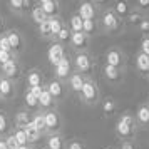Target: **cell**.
<instances>
[{"label":"cell","instance_id":"cell-1","mask_svg":"<svg viewBox=\"0 0 149 149\" xmlns=\"http://www.w3.org/2000/svg\"><path fill=\"white\" fill-rule=\"evenodd\" d=\"M137 122H136V117L132 112H122L117 121L114 124V132H116V137L121 141H136V136H137Z\"/></svg>","mask_w":149,"mask_h":149},{"label":"cell","instance_id":"cell-2","mask_svg":"<svg viewBox=\"0 0 149 149\" xmlns=\"http://www.w3.org/2000/svg\"><path fill=\"white\" fill-rule=\"evenodd\" d=\"M79 99L84 106H89V107H94V106H99L101 102V89H99V84L94 77H86L84 81V87H82L81 94H79Z\"/></svg>","mask_w":149,"mask_h":149},{"label":"cell","instance_id":"cell-3","mask_svg":"<svg viewBox=\"0 0 149 149\" xmlns=\"http://www.w3.org/2000/svg\"><path fill=\"white\" fill-rule=\"evenodd\" d=\"M97 20H99V29H101L102 34H116V32L122 30V27H124L122 19H119V17L111 10V7L102 8Z\"/></svg>","mask_w":149,"mask_h":149},{"label":"cell","instance_id":"cell-4","mask_svg":"<svg viewBox=\"0 0 149 149\" xmlns=\"http://www.w3.org/2000/svg\"><path fill=\"white\" fill-rule=\"evenodd\" d=\"M72 67L75 72H79L84 77H92V70H94V61L89 52H75L74 59H72Z\"/></svg>","mask_w":149,"mask_h":149},{"label":"cell","instance_id":"cell-5","mask_svg":"<svg viewBox=\"0 0 149 149\" xmlns=\"http://www.w3.org/2000/svg\"><path fill=\"white\" fill-rule=\"evenodd\" d=\"M44 119H45V136L49 134H59L64 126V117L55 107L44 111Z\"/></svg>","mask_w":149,"mask_h":149},{"label":"cell","instance_id":"cell-6","mask_svg":"<svg viewBox=\"0 0 149 149\" xmlns=\"http://www.w3.org/2000/svg\"><path fill=\"white\" fill-rule=\"evenodd\" d=\"M104 61H106L107 65H112V67H116V69L126 70V65H127V55H126V52H124L121 47L112 45V47H109L107 50H106Z\"/></svg>","mask_w":149,"mask_h":149},{"label":"cell","instance_id":"cell-7","mask_svg":"<svg viewBox=\"0 0 149 149\" xmlns=\"http://www.w3.org/2000/svg\"><path fill=\"white\" fill-rule=\"evenodd\" d=\"M101 14V8L95 5L92 0H81L77 7V15L82 20H97Z\"/></svg>","mask_w":149,"mask_h":149},{"label":"cell","instance_id":"cell-8","mask_svg":"<svg viewBox=\"0 0 149 149\" xmlns=\"http://www.w3.org/2000/svg\"><path fill=\"white\" fill-rule=\"evenodd\" d=\"M91 37L86 35L84 32H74V34H70V39H69V47L72 52H87L89 47H91Z\"/></svg>","mask_w":149,"mask_h":149},{"label":"cell","instance_id":"cell-9","mask_svg":"<svg viewBox=\"0 0 149 149\" xmlns=\"http://www.w3.org/2000/svg\"><path fill=\"white\" fill-rule=\"evenodd\" d=\"M45 91H47L50 97L54 99V102H61L65 99L67 95V87H65V82L59 81V79H50V81L45 84Z\"/></svg>","mask_w":149,"mask_h":149},{"label":"cell","instance_id":"cell-10","mask_svg":"<svg viewBox=\"0 0 149 149\" xmlns=\"http://www.w3.org/2000/svg\"><path fill=\"white\" fill-rule=\"evenodd\" d=\"M5 37H7L8 44H10V50H12V54L19 57L20 52L24 50V47H25V39H24V35H22L19 30L12 29V30H7V32H5Z\"/></svg>","mask_w":149,"mask_h":149},{"label":"cell","instance_id":"cell-11","mask_svg":"<svg viewBox=\"0 0 149 149\" xmlns=\"http://www.w3.org/2000/svg\"><path fill=\"white\" fill-rule=\"evenodd\" d=\"M102 77H104L109 84L117 86V84H122V82H124L126 70H122V69H116V67H112V65L104 64V65H102Z\"/></svg>","mask_w":149,"mask_h":149},{"label":"cell","instance_id":"cell-12","mask_svg":"<svg viewBox=\"0 0 149 149\" xmlns=\"http://www.w3.org/2000/svg\"><path fill=\"white\" fill-rule=\"evenodd\" d=\"M72 72H74L72 61H70V57L65 55V57L54 67V79H59V81H62V82H67V79L70 77Z\"/></svg>","mask_w":149,"mask_h":149},{"label":"cell","instance_id":"cell-13","mask_svg":"<svg viewBox=\"0 0 149 149\" xmlns=\"http://www.w3.org/2000/svg\"><path fill=\"white\" fill-rule=\"evenodd\" d=\"M22 67H20V61L19 57H14L12 61H8L7 64L0 65V74L7 79H12V81H17V77L20 75Z\"/></svg>","mask_w":149,"mask_h":149},{"label":"cell","instance_id":"cell-14","mask_svg":"<svg viewBox=\"0 0 149 149\" xmlns=\"http://www.w3.org/2000/svg\"><path fill=\"white\" fill-rule=\"evenodd\" d=\"M65 57V45H62L59 42H52L47 49V61L50 65H57L59 62Z\"/></svg>","mask_w":149,"mask_h":149},{"label":"cell","instance_id":"cell-15","mask_svg":"<svg viewBox=\"0 0 149 149\" xmlns=\"http://www.w3.org/2000/svg\"><path fill=\"white\" fill-rule=\"evenodd\" d=\"M132 8L134 7H132V3H131L129 0H112V3H111V10H112L119 19H122V22H124V19L132 12Z\"/></svg>","mask_w":149,"mask_h":149},{"label":"cell","instance_id":"cell-16","mask_svg":"<svg viewBox=\"0 0 149 149\" xmlns=\"http://www.w3.org/2000/svg\"><path fill=\"white\" fill-rule=\"evenodd\" d=\"M15 89H17L15 81L7 79V77L2 75V79H0V99H3V101L12 99L15 95Z\"/></svg>","mask_w":149,"mask_h":149},{"label":"cell","instance_id":"cell-17","mask_svg":"<svg viewBox=\"0 0 149 149\" xmlns=\"http://www.w3.org/2000/svg\"><path fill=\"white\" fill-rule=\"evenodd\" d=\"M84 81H86V77L74 70V72L70 74V77L67 79V82H65V84L69 86V91H70L72 94L79 95V94H81V91H82V87H84Z\"/></svg>","mask_w":149,"mask_h":149},{"label":"cell","instance_id":"cell-18","mask_svg":"<svg viewBox=\"0 0 149 149\" xmlns=\"http://www.w3.org/2000/svg\"><path fill=\"white\" fill-rule=\"evenodd\" d=\"M45 149H67V141L62 132L45 136Z\"/></svg>","mask_w":149,"mask_h":149},{"label":"cell","instance_id":"cell-19","mask_svg":"<svg viewBox=\"0 0 149 149\" xmlns=\"http://www.w3.org/2000/svg\"><path fill=\"white\" fill-rule=\"evenodd\" d=\"M136 122L139 127H149V106L146 102H141L136 109Z\"/></svg>","mask_w":149,"mask_h":149},{"label":"cell","instance_id":"cell-20","mask_svg":"<svg viewBox=\"0 0 149 149\" xmlns=\"http://www.w3.org/2000/svg\"><path fill=\"white\" fill-rule=\"evenodd\" d=\"M25 82L29 87H35V86H44V74L40 69H30L25 75Z\"/></svg>","mask_w":149,"mask_h":149},{"label":"cell","instance_id":"cell-21","mask_svg":"<svg viewBox=\"0 0 149 149\" xmlns=\"http://www.w3.org/2000/svg\"><path fill=\"white\" fill-rule=\"evenodd\" d=\"M136 69L142 75L149 74V55H146L141 50H137V54H136Z\"/></svg>","mask_w":149,"mask_h":149},{"label":"cell","instance_id":"cell-22","mask_svg":"<svg viewBox=\"0 0 149 149\" xmlns=\"http://www.w3.org/2000/svg\"><path fill=\"white\" fill-rule=\"evenodd\" d=\"M116 111H117V102L116 99L112 97H106V99H102L101 102V112L104 117H112L116 114Z\"/></svg>","mask_w":149,"mask_h":149},{"label":"cell","instance_id":"cell-23","mask_svg":"<svg viewBox=\"0 0 149 149\" xmlns=\"http://www.w3.org/2000/svg\"><path fill=\"white\" fill-rule=\"evenodd\" d=\"M32 119V114L29 112V109H20L19 112H15V117H14V126L19 129H24L27 126L29 122Z\"/></svg>","mask_w":149,"mask_h":149},{"label":"cell","instance_id":"cell-24","mask_svg":"<svg viewBox=\"0 0 149 149\" xmlns=\"http://www.w3.org/2000/svg\"><path fill=\"white\" fill-rule=\"evenodd\" d=\"M42 10H44V14L47 15V19L50 17H55V15H61V2L59 0H50V2H45V3H42L40 5Z\"/></svg>","mask_w":149,"mask_h":149},{"label":"cell","instance_id":"cell-25","mask_svg":"<svg viewBox=\"0 0 149 149\" xmlns=\"http://www.w3.org/2000/svg\"><path fill=\"white\" fill-rule=\"evenodd\" d=\"M24 131H25V134H27L29 146H32V144H37V142L40 141L42 137H44V134H40V132L37 131V127H35L34 124H32V121H30L27 126L24 127Z\"/></svg>","mask_w":149,"mask_h":149},{"label":"cell","instance_id":"cell-26","mask_svg":"<svg viewBox=\"0 0 149 149\" xmlns=\"http://www.w3.org/2000/svg\"><path fill=\"white\" fill-rule=\"evenodd\" d=\"M82 32L86 35H89L91 39L94 35L101 34V29H99V20H84L82 22Z\"/></svg>","mask_w":149,"mask_h":149},{"label":"cell","instance_id":"cell-27","mask_svg":"<svg viewBox=\"0 0 149 149\" xmlns=\"http://www.w3.org/2000/svg\"><path fill=\"white\" fill-rule=\"evenodd\" d=\"M49 25H50V34H52V42L57 37V34L62 30V27L65 25V22L62 20L61 15H55V17H50L49 19Z\"/></svg>","mask_w":149,"mask_h":149},{"label":"cell","instance_id":"cell-28","mask_svg":"<svg viewBox=\"0 0 149 149\" xmlns=\"http://www.w3.org/2000/svg\"><path fill=\"white\" fill-rule=\"evenodd\" d=\"M29 15H30V19H32V22H34L35 25H39V24H42L44 20H47V15L44 14V10H42V7L39 5V3L32 5Z\"/></svg>","mask_w":149,"mask_h":149},{"label":"cell","instance_id":"cell-29","mask_svg":"<svg viewBox=\"0 0 149 149\" xmlns=\"http://www.w3.org/2000/svg\"><path fill=\"white\" fill-rule=\"evenodd\" d=\"M32 124H34L37 131L40 132V134L45 136V119H44V111H35L34 114H32Z\"/></svg>","mask_w":149,"mask_h":149},{"label":"cell","instance_id":"cell-30","mask_svg":"<svg viewBox=\"0 0 149 149\" xmlns=\"http://www.w3.org/2000/svg\"><path fill=\"white\" fill-rule=\"evenodd\" d=\"M54 106H55L54 99H52L50 94L44 89V92L39 95V111H47V109H52Z\"/></svg>","mask_w":149,"mask_h":149},{"label":"cell","instance_id":"cell-31","mask_svg":"<svg viewBox=\"0 0 149 149\" xmlns=\"http://www.w3.org/2000/svg\"><path fill=\"white\" fill-rule=\"evenodd\" d=\"M82 19L77 15V12H74V14L69 17V24H65L69 27V30H70V34H74V32H82Z\"/></svg>","mask_w":149,"mask_h":149},{"label":"cell","instance_id":"cell-32","mask_svg":"<svg viewBox=\"0 0 149 149\" xmlns=\"http://www.w3.org/2000/svg\"><path fill=\"white\" fill-rule=\"evenodd\" d=\"M144 17H146L144 14H141L139 10L132 8V12H131V14H129L127 17L124 19V24H126V25H132V27H137V25L141 24V20L144 19Z\"/></svg>","mask_w":149,"mask_h":149},{"label":"cell","instance_id":"cell-33","mask_svg":"<svg viewBox=\"0 0 149 149\" xmlns=\"http://www.w3.org/2000/svg\"><path fill=\"white\" fill-rule=\"evenodd\" d=\"M12 134H14L15 141H17V144H19V148H22V146H29V139H27V134H25V131H24V129L14 127ZM29 148H30V146H29Z\"/></svg>","mask_w":149,"mask_h":149},{"label":"cell","instance_id":"cell-34","mask_svg":"<svg viewBox=\"0 0 149 149\" xmlns=\"http://www.w3.org/2000/svg\"><path fill=\"white\" fill-rule=\"evenodd\" d=\"M37 32L40 35L42 39H45V40H52V34H50V25H49V19L47 20H44L42 24L37 25Z\"/></svg>","mask_w":149,"mask_h":149},{"label":"cell","instance_id":"cell-35","mask_svg":"<svg viewBox=\"0 0 149 149\" xmlns=\"http://www.w3.org/2000/svg\"><path fill=\"white\" fill-rule=\"evenodd\" d=\"M8 10L15 15H24V0H7Z\"/></svg>","mask_w":149,"mask_h":149},{"label":"cell","instance_id":"cell-36","mask_svg":"<svg viewBox=\"0 0 149 149\" xmlns=\"http://www.w3.org/2000/svg\"><path fill=\"white\" fill-rule=\"evenodd\" d=\"M69 39H70V30H69L67 25H64V27H62V30L57 34V37L54 39V42H59V44H62V45H67Z\"/></svg>","mask_w":149,"mask_h":149},{"label":"cell","instance_id":"cell-37","mask_svg":"<svg viewBox=\"0 0 149 149\" xmlns=\"http://www.w3.org/2000/svg\"><path fill=\"white\" fill-rule=\"evenodd\" d=\"M24 101H25V106H27V109H37V111H39V99H37V97H35L32 92L25 91Z\"/></svg>","mask_w":149,"mask_h":149},{"label":"cell","instance_id":"cell-38","mask_svg":"<svg viewBox=\"0 0 149 149\" xmlns=\"http://www.w3.org/2000/svg\"><path fill=\"white\" fill-rule=\"evenodd\" d=\"M8 134V117L5 112L0 111V137H5Z\"/></svg>","mask_w":149,"mask_h":149},{"label":"cell","instance_id":"cell-39","mask_svg":"<svg viewBox=\"0 0 149 149\" xmlns=\"http://www.w3.org/2000/svg\"><path fill=\"white\" fill-rule=\"evenodd\" d=\"M132 7H134L136 10H139L141 14L149 15V0H134Z\"/></svg>","mask_w":149,"mask_h":149},{"label":"cell","instance_id":"cell-40","mask_svg":"<svg viewBox=\"0 0 149 149\" xmlns=\"http://www.w3.org/2000/svg\"><path fill=\"white\" fill-rule=\"evenodd\" d=\"M137 30L142 37H149V15H146L141 20V24L137 25Z\"/></svg>","mask_w":149,"mask_h":149},{"label":"cell","instance_id":"cell-41","mask_svg":"<svg viewBox=\"0 0 149 149\" xmlns=\"http://www.w3.org/2000/svg\"><path fill=\"white\" fill-rule=\"evenodd\" d=\"M3 139H5V142H7L8 149H19V144H17V141H15V137H14V134H12V132H8Z\"/></svg>","mask_w":149,"mask_h":149},{"label":"cell","instance_id":"cell-42","mask_svg":"<svg viewBox=\"0 0 149 149\" xmlns=\"http://www.w3.org/2000/svg\"><path fill=\"white\" fill-rule=\"evenodd\" d=\"M14 57H17V55H14L12 52H5V50H0V65L7 64V62H8V61H12Z\"/></svg>","mask_w":149,"mask_h":149},{"label":"cell","instance_id":"cell-43","mask_svg":"<svg viewBox=\"0 0 149 149\" xmlns=\"http://www.w3.org/2000/svg\"><path fill=\"white\" fill-rule=\"evenodd\" d=\"M67 149H87L86 148V144L79 139H72V141L67 142Z\"/></svg>","mask_w":149,"mask_h":149},{"label":"cell","instance_id":"cell-44","mask_svg":"<svg viewBox=\"0 0 149 149\" xmlns=\"http://www.w3.org/2000/svg\"><path fill=\"white\" fill-rule=\"evenodd\" d=\"M139 50L149 55V37H141V44H139Z\"/></svg>","mask_w":149,"mask_h":149},{"label":"cell","instance_id":"cell-45","mask_svg":"<svg viewBox=\"0 0 149 149\" xmlns=\"http://www.w3.org/2000/svg\"><path fill=\"white\" fill-rule=\"evenodd\" d=\"M0 49H2V50H5V52H12V50H10V44H8L5 34L0 35Z\"/></svg>","mask_w":149,"mask_h":149},{"label":"cell","instance_id":"cell-46","mask_svg":"<svg viewBox=\"0 0 149 149\" xmlns=\"http://www.w3.org/2000/svg\"><path fill=\"white\" fill-rule=\"evenodd\" d=\"M119 149H137V144H136V141H121Z\"/></svg>","mask_w":149,"mask_h":149},{"label":"cell","instance_id":"cell-47","mask_svg":"<svg viewBox=\"0 0 149 149\" xmlns=\"http://www.w3.org/2000/svg\"><path fill=\"white\" fill-rule=\"evenodd\" d=\"M44 89H45V84H44V86H35V87H29L27 91H29V92H32V94H34L35 97H37V99H39V95H40L42 92H44Z\"/></svg>","mask_w":149,"mask_h":149},{"label":"cell","instance_id":"cell-48","mask_svg":"<svg viewBox=\"0 0 149 149\" xmlns=\"http://www.w3.org/2000/svg\"><path fill=\"white\" fill-rule=\"evenodd\" d=\"M92 2H94V3L101 8V10H102V8L111 7V3H112V0H92Z\"/></svg>","mask_w":149,"mask_h":149},{"label":"cell","instance_id":"cell-49","mask_svg":"<svg viewBox=\"0 0 149 149\" xmlns=\"http://www.w3.org/2000/svg\"><path fill=\"white\" fill-rule=\"evenodd\" d=\"M32 8V0H24V15L29 14Z\"/></svg>","mask_w":149,"mask_h":149},{"label":"cell","instance_id":"cell-50","mask_svg":"<svg viewBox=\"0 0 149 149\" xmlns=\"http://www.w3.org/2000/svg\"><path fill=\"white\" fill-rule=\"evenodd\" d=\"M5 34V19L0 15V35Z\"/></svg>","mask_w":149,"mask_h":149},{"label":"cell","instance_id":"cell-51","mask_svg":"<svg viewBox=\"0 0 149 149\" xmlns=\"http://www.w3.org/2000/svg\"><path fill=\"white\" fill-rule=\"evenodd\" d=\"M0 149H8L7 142H5V139H3V137H0Z\"/></svg>","mask_w":149,"mask_h":149},{"label":"cell","instance_id":"cell-52","mask_svg":"<svg viewBox=\"0 0 149 149\" xmlns=\"http://www.w3.org/2000/svg\"><path fill=\"white\" fill-rule=\"evenodd\" d=\"M45 2H50V0H37V3H39V5H42V3H45Z\"/></svg>","mask_w":149,"mask_h":149},{"label":"cell","instance_id":"cell-53","mask_svg":"<svg viewBox=\"0 0 149 149\" xmlns=\"http://www.w3.org/2000/svg\"><path fill=\"white\" fill-rule=\"evenodd\" d=\"M19 149H30L29 146H22V148H19Z\"/></svg>","mask_w":149,"mask_h":149},{"label":"cell","instance_id":"cell-54","mask_svg":"<svg viewBox=\"0 0 149 149\" xmlns=\"http://www.w3.org/2000/svg\"><path fill=\"white\" fill-rule=\"evenodd\" d=\"M146 104H148V106H149V95H148V99H146Z\"/></svg>","mask_w":149,"mask_h":149},{"label":"cell","instance_id":"cell-55","mask_svg":"<svg viewBox=\"0 0 149 149\" xmlns=\"http://www.w3.org/2000/svg\"><path fill=\"white\" fill-rule=\"evenodd\" d=\"M146 79H148V81H149V74H148V75H146Z\"/></svg>","mask_w":149,"mask_h":149},{"label":"cell","instance_id":"cell-56","mask_svg":"<svg viewBox=\"0 0 149 149\" xmlns=\"http://www.w3.org/2000/svg\"><path fill=\"white\" fill-rule=\"evenodd\" d=\"M106 149H114V148H106Z\"/></svg>","mask_w":149,"mask_h":149},{"label":"cell","instance_id":"cell-57","mask_svg":"<svg viewBox=\"0 0 149 149\" xmlns=\"http://www.w3.org/2000/svg\"><path fill=\"white\" fill-rule=\"evenodd\" d=\"M0 79H2V74H0Z\"/></svg>","mask_w":149,"mask_h":149},{"label":"cell","instance_id":"cell-58","mask_svg":"<svg viewBox=\"0 0 149 149\" xmlns=\"http://www.w3.org/2000/svg\"><path fill=\"white\" fill-rule=\"evenodd\" d=\"M42 149H45V148H42Z\"/></svg>","mask_w":149,"mask_h":149},{"label":"cell","instance_id":"cell-59","mask_svg":"<svg viewBox=\"0 0 149 149\" xmlns=\"http://www.w3.org/2000/svg\"><path fill=\"white\" fill-rule=\"evenodd\" d=\"M0 50H2V49H0Z\"/></svg>","mask_w":149,"mask_h":149}]
</instances>
